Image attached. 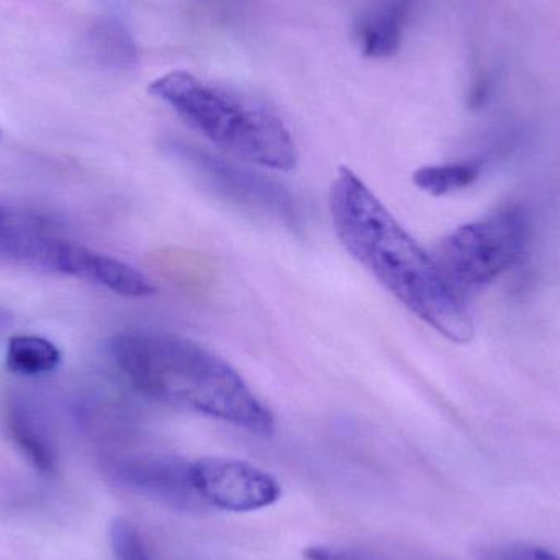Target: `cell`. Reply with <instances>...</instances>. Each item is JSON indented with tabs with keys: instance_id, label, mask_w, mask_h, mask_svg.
I'll return each mask as SVG.
<instances>
[{
	"instance_id": "cell-1",
	"label": "cell",
	"mask_w": 560,
	"mask_h": 560,
	"mask_svg": "<svg viewBox=\"0 0 560 560\" xmlns=\"http://www.w3.org/2000/svg\"><path fill=\"white\" fill-rule=\"evenodd\" d=\"M328 203L336 235L358 265L444 338L472 339L460 292L354 171L339 167Z\"/></svg>"
},
{
	"instance_id": "cell-2",
	"label": "cell",
	"mask_w": 560,
	"mask_h": 560,
	"mask_svg": "<svg viewBox=\"0 0 560 560\" xmlns=\"http://www.w3.org/2000/svg\"><path fill=\"white\" fill-rule=\"evenodd\" d=\"M108 354L130 387L150 400L258 436L275 433V415L243 375L192 339L171 332L125 331L110 339Z\"/></svg>"
},
{
	"instance_id": "cell-3",
	"label": "cell",
	"mask_w": 560,
	"mask_h": 560,
	"mask_svg": "<svg viewBox=\"0 0 560 560\" xmlns=\"http://www.w3.org/2000/svg\"><path fill=\"white\" fill-rule=\"evenodd\" d=\"M150 92L210 143L240 160L278 173H290L299 164L292 133L266 102L187 71L160 75Z\"/></svg>"
},
{
	"instance_id": "cell-4",
	"label": "cell",
	"mask_w": 560,
	"mask_h": 560,
	"mask_svg": "<svg viewBox=\"0 0 560 560\" xmlns=\"http://www.w3.org/2000/svg\"><path fill=\"white\" fill-rule=\"evenodd\" d=\"M528 238V215L512 207L451 232L434 259L457 292L482 289L520 261Z\"/></svg>"
},
{
	"instance_id": "cell-5",
	"label": "cell",
	"mask_w": 560,
	"mask_h": 560,
	"mask_svg": "<svg viewBox=\"0 0 560 560\" xmlns=\"http://www.w3.org/2000/svg\"><path fill=\"white\" fill-rule=\"evenodd\" d=\"M23 265L94 283L130 299H144L156 293V285L151 279L133 266L46 232L33 240Z\"/></svg>"
},
{
	"instance_id": "cell-6",
	"label": "cell",
	"mask_w": 560,
	"mask_h": 560,
	"mask_svg": "<svg viewBox=\"0 0 560 560\" xmlns=\"http://www.w3.org/2000/svg\"><path fill=\"white\" fill-rule=\"evenodd\" d=\"M170 151L189 164L207 184L225 199L238 206L276 217L289 226H296L299 212L292 196L278 180L253 173L232 161L190 144L173 141Z\"/></svg>"
},
{
	"instance_id": "cell-7",
	"label": "cell",
	"mask_w": 560,
	"mask_h": 560,
	"mask_svg": "<svg viewBox=\"0 0 560 560\" xmlns=\"http://www.w3.org/2000/svg\"><path fill=\"white\" fill-rule=\"evenodd\" d=\"M190 480L200 502L225 512H258L276 505L282 497L276 477L255 464L232 457L194 460Z\"/></svg>"
},
{
	"instance_id": "cell-8",
	"label": "cell",
	"mask_w": 560,
	"mask_h": 560,
	"mask_svg": "<svg viewBox=\"0 0 560 560\" xmlns=\"http://www.w3.org/2000/svg\"><path fill=\"white\" fill-rule=\"evenodd\" d=\"M114 474L121 486L174 509H194L200 500L190 480V463L179 457H131L118 463Z\"/></svg>"
},
{
	"instance_id": "cell-9",
	"label": "cell",
	"mask_w": 560,
	"mask_h": 560,
	"mask_svg": "<svg viewBox=\"0 0 560 560\" xmlns=\"http://www.w3.org/2000/svg\"><path fill=\"white\" fill-rule=\"evenodd\" d=\"M415 10V0H372L354 25L362 55L385 59L400 49L405 28Z\"/></svg>"
},
{
	"instance_id": "cell-10",
	"label": "cell",
	"mask_w": 560,
	"mask_h": 560,
	"mask_svg": "<svg viewBox=\"0 0 560 560\" xmlns=\"http://www.w3.org/2000/svg\"><path fill=\"white\" fill-rule=\"evenodd\" d=\"M7 427L13 443L38 472H55L58 466L55 444L28 405L13 401L7 411Z\"/></svg>"
},
{
	"instance_id": "cell-11",
	"label": "cell",
	"mask_w": 560,
	"mask_h": 560,
	"mask_svg": "<svg viewBox=\"0 0 560 560\" xmlns=\"http://www.w3.org/2000/svg\"><path fill=\"white\" fill-rule=\"evenodd\" d=\"M89 48L105 68L128 69L138 62V48L130 32L117 20H102L92 28Z\"/></svg>"
},
{
	"instance_id": "cell-12",
	"label": "cell",
	"mask_w": 560,
	"mask_h": 560,
	"mask_svg": "<svg viewBox=\"0 0 560 560\" xmlns=\"http://www.w3.org/2000/svg\"><path fill=\"white\" fill-rule=\"evenodd\" d=\"M61 362V352L39 336H15L7 346L5 364L13 374L36 377L49 374Z\"/></svg>"
},
{
	"instance_id": "cell-13",
	"label": "cell",
	"mask_w": 560,
	"mask_h": 560,
	"mask_svg": "<svg viewBox=\"0 0 560 560\" xmlns=\"http://www.w3.org/2000/svg\"><path fill=\"white\" fill-rule=\"evenodd\" d=\"M480 174H482L480 161H463V163L421 167L413 174V183L418 189L430 196L443 197L472 186Z\"/></svg>"
},
{
	"instance_id": "cell-14",
	"label": "cell",
	"mask_w": 560,
	"mask_h": 560,
	"mask_svg": "<svg viewBox=\"0 0 560 560\" xmlns=\"http://www.w3.org/2000/svg\"><path fill=\"white\" fill-rule=\"evenodd\" d=\"M112 555L115 560H154L147 542L127 520H114L110 526Z\"/></svg>"
},
{
	"instance_id": "cell-15",
	"label": "cell",
	"mask_w": 560,
	"mask_h": 560,
	"mask_svg": "<svg viewBox=\"0 0 560 560\" xmlns=\"http://www.w3.org/2000/svg\"><path fill=\"white\" fill-rule=\"evenodd\" d=\"M486 560H560L558 555L542 548H529V546H510V548L497 549L489 552Z\"/></svg>"
},
{
	"instance_id": "cell-16",
	"label": "cell",
	"mask_w": 560,
	"mask_h": 560,
	"mask_svg": "<svg viewBox=\"0 0 560 560\" xmlns=\"http://www.w3.org/2000/svg\"><path fill=\"white\" fill-rule=\"evenodd\" d=\"M28 215H19V213L0 206V258H2L7 246L12 243V240L19 235L20 230L28 222Z\"/></svg>"
},
{
	"instance_id": "cell-17",
	"label": "cell",
	"mask_w": 560,
	"mask_h": 560,
	"mask_svg": "<svg viewBox=\"0 0 560 560\" xmlns=\"http://www.w3.org/2000/svg\"><path fill=\"white\" fill-rule=\"evenodd\" d=\"M306 560H378L368 552L354 551L346 548H326V546H313L305 551Z\"/></svg>"
}]
</instances>
